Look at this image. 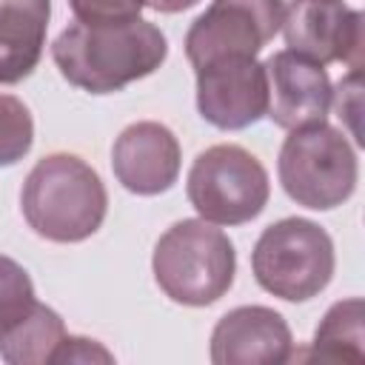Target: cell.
<instances>
[{
	"instance_id": "21",
	"label": "cell",
	"mask_w": 365,
	"mask_h": 365,
	"mask_svg": "<svg viewBox=\"0 0 365 365\" xmlns=\"http://www.w3.org/2000/svg\"><path fill=\"white\" fill-rule=\"evenodd\" d=\"M197 3L200 0H145V6H151L160 14H180L185 9H191V6H197Z\"/></svg>"
},
{
	"instance_id": "15",
	"label": "cell",
	"mask_w": 365,
	"mask_h": 365,
	"mask_svg": "<svg viewBox=\"0 0 365 365\" xmlns=\"http://www.w3.org/2000/svg\"><path fill=\"white\" fill-rule=\"evenodd\" d=\"M362 319H365V302L359 297L334 302L325 311L322 322L317 325L308 354L328 362H362L365 359Z\"/></svg>"
},
{
	"instance_id": "19",
	"label": "cell",
	"mask_w": 365,
	"mask_h": 365,
	"mask_svg": "<svg viewBox=\"0 0 365 365\" xmlns=\"http://www.w3.org/2000/svg\"><path fill=\"white\" fill-rule=\"evenodd\" d=\"M94 362L111 365L114 354L103 342L88 336H74V334H66L51 356V365H94Z\"/></svg>"
},
{
	"instance_id": "9",
	"label": "cell",
	"mask_w": 365,
	"mask_h": 365,
	"mask_svg": "<svg viewBox=\"0 0 365 365\" xmlns=\"http://www.w3.org/2000/svg\"><path fill=\"white\" fill-rule=\"evenodd\" d=\"M285 46L319 66L362 68L365 17L345 0H291L282 17Z\"/></svg>"
},
{
	"instance_id": "17",
	"label": "cell",
	"mask_w": 365,
	"mask_h": 365,
	"mask_svg": "<svg viewBox=\"0 0 365 365\" xmlns=\"http://www.w3.org/2000/svg\"><path fill=\"white\" fill-rule=\"evenodd\" d=\"M34 302V282L29 271L11 257L0 254V331L17 322Z\"/></svg>"
},
{
	"instance_id": "5",
	"label": "cell",
	"mask_w": 365,
	"mask_h": 365,
	"mask_svg": "<svg viewBox=\"0 0 365 365\" xmlns=\"http://www.w3.org/2000/svg\"><path fill=\"white\" fill-rule=\"evenodd\" d=\"M277 174L282 191L297 205L311 211H331L348 202L356 191L359 157L339 128L314 123L294 128L282 140Z\"/></svg>"
},
{
	"instance_id": "2",
	"label": "cell",
	"mask_w": 365,
	"mask_h": 365,
	"mask_svg": "<svg viewBox=\"0 0 365 365\" xmlns=\"http://www.w3.org/2000/svg\"><path fill=\"white\" fill-rule=\"evenodd\" d=\"M29 228L48 242H83L100 231L108 194L100 174L77 154L54 151L34 163L20 191Z\"/></svg>"
},
{
	"instance_id": "18",
	"label": "cell",
	"mask_w": 365,
	"mask_h": 365,
	"mask_svg": "<svg viewBox=\"0 0 365 365\" xmlns=\"http://www.w3.org/2000/svg\"><path fill=\"white\" fill-rule=\"evenodd\" d=\"M80 23H125L137 20L145 0H68Z\"/></svg>"
},
{
	"instance_id": "20",
	"label": "cell",
	"mask_w": 365,
	"mask_h": 365,
	"mask_svg": "<svg viewBox=\"0 0 365 365\" xmlns=\"http://www.w3.org/2000/svg\"><path fill=\"white\" fill-rule=\"evenodd\" d=\"M331 103L336 106V114L339 117H348L351 120V134L356 140V145H362V137H359V108H362V91H359V68H351V74L345 80H339V86L334 88L331 94Z\"/></svg>"
},
{
	"instance_id": "4",
	"label": "cell",
	"mask_w": 365,
	"mask_h": 365,
	"mask_svg": "<svg viewBox=\"0 0 365 365\" xmlns=\"http://www.w3.org/2000/svg\"><path fill=\"white\" fill-rule=\"evenodd\" d=\"M336 268L331 234L305 217L271 222L254 242L251 271L262 291L285 302H308L319 297Z\"/></svg>"
},
{
	"instance_id": "8",
	"label": "cell",
	"mask_w": 365,
	"mask_h": 365,
	"mask_svg": "<svg viewBox=\"0 0 365 365\" xmlns=\"http://www.w3.org/2000/svg\"><path fill=\"white\" fill-rule=\"evenodd\" d=\"M197 71V111L220 131H242L265 117V66L248 54L217 57Z\"/></svg>"
},
{
	"instance_id": "10",
	"label": "cell",
	"mask_w": 365,
	"mask_h": 365,
	"mask_svg": "<svg viewBox=\"0 0 365 365\" xmlns=\"http://www.w3.org/2000/svg\"><path fill=\"white\" fill-rule=\"evenodd\" d=\"M265 83H268V108L265 117L285 128H305L314 123H325L331 108V77L325 66L282 48L274 51L265 63Z\"/></svg>"
},
{
	"instance_id": "1",
	"label": "cell",
	"mask_w": 365,
	"mask_h": 365,
	"mask_svg": "<svg viewBox=\"0 0 365 365\" xmlns=\"http://www.w3.org/2000/svg\"><path fill=\"white\" fill-rule=\"evenodd\" d=\"M168 57V40L151 20L66 26L51 43V60L66 83L88 94H114L154 74Z\"/></svg>"
},
{
	"instance_id": "11",
	"label": "cell",
	"mask_w": 365,
	"mask_h": 365,
	"mask_svg": "<svg viewBox=\"0 0 365 365\" xmlns=\"http://www.w3.org/2000/svg\"><path fill=\"white\" fill-rule=\"evenodd\" d=\"M182 165V148L174 131L157 120H140L120 131L111 145V168L117 182L137 197L165 194Z\"/></svg>"
},
{
	"instance_id": "14",
	"label": "cell",
	"mask_w": 365,
	"mask_h": 365,
	"mask_svg": "<svg viewBox=\"0 0 365 365\" xmlns=\"http://www.w3.org/2000/svg\"><path fill=\"white\" fill-rule=\"evenodd\" d=\"M63 336V317L54 308L34 302L17 322L0 331V359L9 365H51Z\"/></svg>"
},
{
	"instance_id": "3",
	"label": "cell",
	"mask_w": 365,
	"mask_h": 365,
	"mask_svg": "<svg viewBox=\"0 0 365 365\" xmlns=\"http://www.w3.org/2000/svg\"><path fill=\"white\" fill-rule=\"evenodd\" d=\"M151 271L160 291L188 308L214 305L237 274V251L222 228L205 220H180L157 240Z\"/></svg>"
},
{
	"instance_id": "13",
	"label": "cell",
	"mask_w": 365,
	"mask_h": 365,
	"mask_svg": "<svg viewBox=\"0 0 365 365\" xmlns=\"http://www.w3.org/2000/svg\"><path fill=\"white\" fill-rule=\"evenodd\" d=\"M51 0H0V86L26 80L46 48Z\"/></svg>"
},
{
	"instance_id": "12",
	"label": "cell",
	"mask_w": 365,
	"mask_h": 365,
	"mask_svg": "<svg viewBox=\"0 0 365 365\" xmlns=\"http://www.w3.org/2000/svg\"><path fill=\"white\" fill-rule=\"evenodd\" d=\"M288 359H294L291 328L268 305L231 308L211 331L214 365H282Z\"/></svg>"
},
{
	"instance_id": "6",
	"label": "cell",
	"mask_w": 365,
	"mask_h": 365,
	"mask_svg": "<svg viewBox=\"0 0 365 365\" xmlns=\"http://www.w3.org/2000/svg\"><path fill=\"white\" fill-rule=\"evenodd\" d=\"M185 194L200 220L214 225H245L265 211L271 180L248 148L220 143L197 154L185 180Z\"/></svg>"
},
{
	"instance_id": "7",
	"label": "cell",
	"mask_w": 365,
	"mask_h": 365,
	"mask_svg": "<svg viewBox=\"0 0 365 365\" xmlns=\"http://www.w3.org/2000/svg\"><path fill=\"white\" fill-rule=\"evenodd\" d=\"M285 0H214L185 31V57L194 68L228 57H257L282 29Z\"/></svg>"
},
{
	"instance_id": "16",
	"label": "cell",
	"mask_w": 365,
	"mask_h": 365,
	"mask_svg": "<svg viewBox=\"0 0 365 365\" xmlns=\"http://www.w3.org/2000/svg\"><path fill=\"white\" fill-rule=\"evenodd\" d=\"M34 145V120L14 94H0V168L17 165Z\"/></svg>"
}]
</instances>
